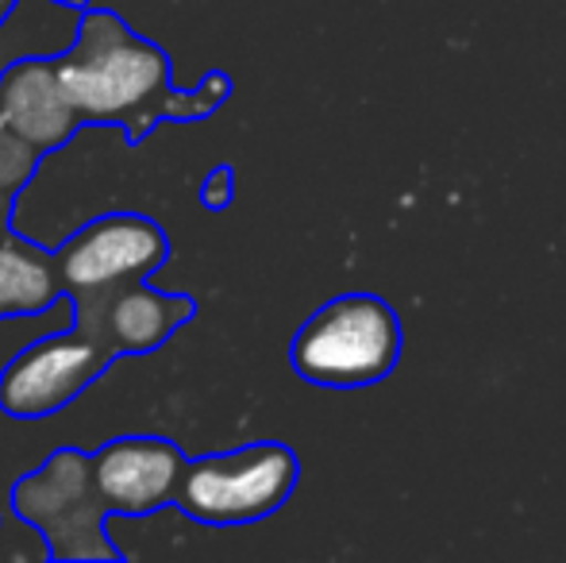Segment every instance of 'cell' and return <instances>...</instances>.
Masks as SVG:
<instances>
[{
  "instance_id": "obj_6",
  "label": "cell",
  "mask_w": 566,
  "mask_h": 563,
  "mask_svg": "<svg viewBox=\"0 0 566 563\" xmlns=\"http://www.w3.org/2000/svg\"><path fill=\"white\" fill-rule=\"evenodd\" d=\"M119 359L105 340L77 324L28 340L0 367V414L12 421H39L74 406L101 375Z\"/></svg>"
},
{
  "instance_id": "obj_5",
  "label": "cell",
  "mask_w": 566,
  "mask_h": 563,
  "mask_svg": "<svg viewBox=\"0 0 566 563\" xmlns=\"http://www.w3.org/2000/svg\"><path fill=\"white\" fill-rule=\"evenodd\" d=\"M8 510L43 536L51 560H119V549L108 541V510L93 487L90 451H51L35 471L15 479Z\"/></svg>"
},
{
  "instance_id": "obj_12",
  "label": "cell",
  "mask_w": 566,
  "mask_h": 563,
  "mask_svg": "<svg viewBox=\"0 0 566 563\" xmlns=\"http://www.w3.org/2000/svg\"><path fill=\"white\" fill-rule=\"evenodd\" d=\"M39 163H43V155H39L28 139H20L15 132L0 128V194L20 197V189L35 178Z\"/></svg>"
},
{
  "instance_id": "obj_14",
  "label": "cell",
  "mask_w": 566,
  "mask_h": 563,
  "mask_svg": "<svg viewBox=\"0 0 566 563\" xmlns=\"http://www.w3.org/2000/svg\"><path fill=\"white\" fill-rule=\"evenodd\" d=\"M12 201H15L12 194H0V232H4L8 220H12Z\"/></svg>"
},
{
  "instance_id": "obj_13",
  "label": "cell",
  "mask_w": 566,
  "mask_h": 563,
  "mask_svg": "<svg viewBox=\"0 0 566 563\" xmlns=\"http://www.w3.org/2000/svg\"><path fill=\"white\" fill-rule=\"evenodd\" d=\"M231 197H235V170L231 166H212L209 174H205L201 181V205L209 212H224L231 205Z\"/></svg>"
},
{
  "instance_id": "obj_15",
  "label": "cell",
  "mask_w": 566,
  "mask_h": 563,
  "mask_svg": "<svg viewBox=\"0 0 566 563\" xmlns=\"http://www.w3.org/2000/svg\"><path fill=\"white\" fill-rule=\"evenodd\" d=\"M51 4H59V8H70V12H85V8H90L93 0H51Z\"/></svg>"
},
{
  "instance_id": "obj_11",
  "label": "cell",
  "mask_w": 566,
  "mask_h": 563,
  "mask_svg": "<svg viewBox=\"0 0 566 563\" xmlns=\"http://www.w3.org/2000/svg\"><path fill=\"white\" fill-rule=\"evenodd\" d=\"M74 324V301L62 293L51 309L35 316H15V321H0V367L20 352L28 340L43 336V332H59V329H70Z\"/></svg>"
},
{
  "instance_id": "obj_4",
  "label": "cell",
  "mask_w": 566,
  "mask_h": 563,
  "mask_svg": "<svg viewBox=\"0 0 566 563\" xmlns=\"http://www.w3.org/2000/svg\"><path fill=\"white\" fill-rule=\"evenodd\" d=\"M301 479V459L290 444H247L235 451L186 459L174 505L209 529H239L266 521L290 502Z\"/></svg>"
},
{
  "instance_id": "obj_3",
  "label": "cell",
  "mask_w": 566,
  "mask_h": 563,
  "mask_svg": "<svg viewBox=\"0 0 566 563\" xmlns=\"http://www.w3.org/2000/svg\"><path fill=\"white\" fill-rule=\"evenodd\" d=\"M59 285L74 301V324L90 336H101L105 305L124 285L147 282L170 259V240L150 217L139 212H105L90 225L74 228L51 248ZM108 344V340H105Z\"/></svg>"
},
{
  "instance_id": "obj_7",
  "label": "cell",
  "mask_w": 566,
  "mask_h": 563,
  "mask_svg": "<svg viewBox=\"0 0 566 563\" xmlns=\"http://www.w3.org/2000/svg\"><path fill=\"white\" fill-rule=\"evenodd\" d=\"M93 459V487L108 518H150L174 505L186 451L166 436H116L105 440Z\"/></svg>"
},
{
  "instance_id": "obj_10",
  "label": "cell",
  "mask_w": 566,
  "mask_h": 563,
  "mask_svg": "<svg viewBox=\"0 0 566 563\" xmlns=\"http://www.w3.org/2000/svg\"><path fill=\"white\" fill-rule=\"evenodd\" d=\"M62 298L54 256L46 243L20 232H0V321L35 316Z\"/></svg>"
},
{
  "instance_id": "obj_9",
  "label": "cell",
  "mask_w": 566,
  "mask_h": 563,
  "mask_svg": "<svg viewBox=\"0 0 566 563\" xmlns=\"http://www.w3.org/2000/svg\"><path fill=\"white\" fill-rule=\"evenodd\" d=\"M193 316H197V301L189 293H170V290H158V285L135 282L124 285L105 305L101 336L108 340V347H113L119 359L124 355H147L158 352Z\"/></svg>"
},
{
  "instance_id": "obj_8",
  "label": "cell",
  "mask_w": 566,
  "mask_h": 563,
  "mask_svg": "<svg viewBox=\"0 0 566 563\" xmlns=\"http://www.w3.org/2000/svg\"><path fill=\"white\" fill-rule=\"evenodd\" d=\"M0 128L28 139L39 155L62 150L82 132V116L54 74V59L28 54L0 70Z\"/></svg>"
},
{
  "instance_id": "obj_16",
  "label": "cell",
  "mask_w": 566,
  "mask_h": 563,
  "mask_svg": "<svg viewBox=\"0 0 566 563\" xmlns=\"http://www.w3.org/2000/svg\"><path fill=\"white\" fill-rule=\"evenodd\" d=\"M15 4H20V0H0V28H4V20L15 12Z\"/></svg>"
},
{
  "instance_id": "obj_1",
  "label": "cell",
  "mask_w": 566,
  "mask_h": 563,
  "mask_svg": "<svg viewBox=\"0 0 566 563\" xmlns=\"http://www.w3.org/2000/svg\"><path fill=\"white\" fill-rule=\"evenodd\" d=\"M54 74L82 124H113L143 143L163 121H205L231 97V77L209 74L193 93L174 90L163 46L132 31L108 8H85L74 43L54 54Z\"/></svg>"
},
{
  "instance_id": "obj_2",
  "label": "cell",
  "mask_w": 566,
  "mask_h": 563,
  "mask_svg": "<svg viewBox=\"0 0 566 563\" xmlns=\"http://www.w3.org/2000/svg\"><path fill=\"white\" fill-rule=\"evenodd\" d=\"M401 344V316L386 298L343 293L301 324L290 344V363L313 386L358 390L394 375Z\"/></svg>"
}]
</instances>
